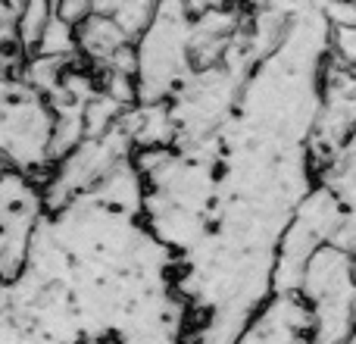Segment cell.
Masks as SVG:
<instances>
[{
    "instance_id": "obj_1",
    "label": "cell",
    "mask_w": 356,
    "mask_h": 344,
    "mask_svg": "<svg viewBox=\"0 0 356 344\" xmlns=\"http://www.w3.org/2000/svg\"><path fill=\"white\" fill-rule=\"evenodd\" d=\"M300 297L313 316V344H347L356 332V257L322 244L307 263Z\"/></svg>"
},
{
    "instance_id": "obj_2",
    "label": "cell",
    "mask_w": 356,
    "mask_h": 344,
    "mask_svg": "<svg viewBox=\"0 0 356 344\" xmlns=\"http://www.w3.org/2000/svg\"><path fill=\"white\" fill-rule=\"evenodd\" d=\"M238 344H313V316L300 295H272Z\"/></svg>"
},
{
    "instance_id": "obj_3",
    "label": "cell",
    "mask_w": 356,
    "mask_h": 344,
    "mask_svg": "<svg viewBox=\"0 0 356 344\" xmlns=\"http://www.w3.org/2000/svg\"><path fill=\"white\" fill-rule=\"evenodd\" d=\"M75 38H79V47L88 54V60H94L97 66H106L119 50L129 47L125 44L129 41V31L113 16H100V13H91L85 22H79Z\"/></svg>"
},
{
    "instance_id": "obj_4",
    "label": "cell",
    "mask_w": 356,
    "mask_h": 344,
    "mask_svg": "<svg viewBox=\"0 0 356 344\" xmlns=\"http://www.w3.org/2000/svg\"><path fill=\"white\" fill-rule=\"evenodd\" d=\"M154 10H156V0H94V13L113 16L129 31V38L147 29Z\"/></svg>"
},
{
    "instance_id": "obj_5",
    "label": "cell",
    "mask_w": 356,
    "mask_h": 344,
    "mask_svg": "<svg viewBox=\"0 0 356 344\" xmlns=\"http://www.w3.org/2000/svg\"><path fill=\"white\" fill-rule=\"evenodd\" d=\"M334 54L344 66L356 69V25H347V29H334Z\"/></svg>"
}]
</instances>
